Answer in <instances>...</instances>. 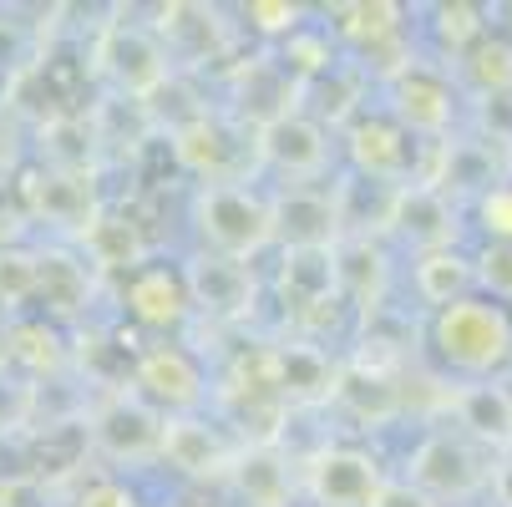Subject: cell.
Returning a JSON list of instances; mask_svg holds the SVG:
<instances>
[{
  "instance_id": "obj_1",
  "label": "cell",
  "mask_w": 512,
  "mask_h": 507,
  "mask_svg": "<svg viewBox=\"0 0 512 507\" xmlns=\"http://www.w3.org/2000/svg\"><path fill=\"white\" fill-rule=\"evenodd\" d=\"M426 340L447 371L462 381H497L512 371V310L482 295H467L447 310H436Z\"/></svg>"
},
{
  "instance_id": "obj_2",
  "label": "cell",
  "mask_w": 512,
  "mask_h": 507,
  "mask_svg": "<svg viewBox=\"0 0 512 507\" xmlns=\"http://www.w3.org/2000/svg\"><path fill=\"white\" fill-rule=\"evenodd\" d=\"M92 71L107 82L112 97L122 102H137V107H153L168 82L178 77V66L168 56V46L158 41L153 21H122L112 16L97 41H92Z\"/></svg>"
},
{
  "instance_id": "obj_3",
  "label": "cell",
  "mask_w": 512,
  "mask_h": 507,
  "mask_svg": "<svg viewBox=\"0 0 512 507\" xmlns=\"http://www.w3.org/2000/svg\"><path fill=\"white\" fill-rule=\"evenodd\" d=\"M193 229L208 254L254 264L264 249H274L269 193L254 183H203L193 193Z\"/></svg>"
},
{
  "instance_id": "obj_4",
  "label": "cell",
  "mask_w": 512,
  "mask_h": 507,
  "mask_svg": "<svg viewBox=\"0 0 512 507\" xmlns=\"http://www.w3.org/2000/svg\"><path fill=\"white\" fill-rule=\"evenodd\" d=\"M163 437H168V416L148 396H137L132 386L102 391L87 406V442L112 467H153V462H163Z\"/></svg>"
},
{
  "instance_id": "obj_5",
  "label": "cell",
  "mask_w": 512,
  "mask_h": 507,
  "mask_svg": "<svg viewBox=\"0 0 512 507\" xmlns=\"http://www.w3.org/2000/svg\"><path fill=\"white\" fill-rule=\"evenodd\" d=\"M168 148H173V163L183 173L203 183H254L259 178V153H254V132L229 117L224 107H213L203 117H193L188 127H178L168 137Z\"/></svg>"
},
{
  "instance_id": "obj_6",
  "label": "cell",
  "mask_w": 512,
  "mask_h": 507,
  "mask_svg": "<svg viewBox=\"0 0 512 507\" xmlns=\"http://www.w3.org/2000/svg\"><path fill=\"white\" fill-rule=\"evenodd\" d=\"M492 452H482L477 442H467L457 426H431L426 437L406 452V482L421 487L426 497H436L442 507L452 502H472L492 487Z\"/></svg>"
},
{
  "instance_id": "obj_7",
  "label": "cell",
  "mask_w": 512,
  "mask_h": 507,
  "mask_svg": "<svg viewBox=\"0 0 512 507\" xmlns=\"http://www.w3.org/2000/svg\"><path fill=\"white\" fill-rule=\"evenodd\" d=\"M457 102L462 87L452 66H436L426 56H411L386 77V112L416 137V142H442L457 132Z\"/></svg>"
},
{
  "instance_id": "obj_8",
  "label": "cell",
  "mask_w": 512,
  "mask_h": 507,
  "mask_svg": "<svg viewBox=\"0 0 512 507\" xmlns=\"http://www.w3.org/2000/svg\"><path fill=\"white\" fill-rule=\"evenodd\" d=\"M340 142H345V163H350L355 178L401 188V183H421V173H426L421 142H416L391 112H360V117L340 132Z\"/></svg>"
},
{
  "instance_id": "obj_9",
  "label": "cell",
  "mask_w": 512,
  "mask_h": 507,
  "mask_svg": "<svg viewBox=\"0 0 512 507\" xmlns=\"http://www.w3.org/2000/svg\"><path fill=\"white\" fill-rule=\"evenodd\" d=\"M386 482V467L350 442H325L310 457H300V492L315 507H376Z\"/></svg>"
},
{
  "instance_id": "obj_10",
  "label": "cell",
  "mask_w": 512,
  "mask_h": 507,
  "mask_svg": "<svg viewBox=\"0 0 512 507\" xmlns=\"http://www.w3.org/2000/svg\"><path fill=\"white\" fill-rule=\"evenodd\" d=\"M224 112L239 117L249 132H264L289 112H305V87L284 71L274 46H264V51L239 56L229 66V107Z\"/></svg>"
},
{
  "instance_id": "obj_11",
  "label": "cell",
  "mask_w": 512,
  "mask_h": 507,
  "mask_svg": "<svg viewBox=\"0 0 512 507\" xmlns=\"http://www.w3.org/2000/svg\"><path fill=\"white\" fill-rule=\"evenodd\" d=\"M254 153H259V173H274L279 188H289V183H325L335 163V142L330 127L315 122L310 112H289L274 127L254 132Z\"/></svg>"
},
{
  "instance_id": "obj_12",
  "label": "cell",
  "mask_w": 512,
  "mask_h": 507,
  "mask_svg": "<svg viewBox=\"0 0 512 507\" xmlns=\"http://www.w3.org/2000/svg\"><path fill=\"white\" fill-rule=\"evenodd\" d=\"M183 279H188L193 315H203L208 325H244L259 310V274H254V264H239V259L198 249V254L183 259Z\"/></svg>"
},
{
  "instance_id": "obj_13",
  "label": "cell",
  "mask_w": 512,
  "mask_h": 507,
  "mask_svg": "<svg viewBox=\"0 0 512 507\" xmlns=\"http://www.w3.org/2000/svg\"><path fill=\"white\" fill-rule=\"evenodd\" d=\"M512 168H507V148L487 142L482 132H452L442 142H431L426 148V173L421 183L442 188L452 203L457 198H482L487 188L507 183Z\"/></svg>"
},
{
  "instance_id": "obj_14",
  "label": "cell",
  "mask_w": 512,
  "mask_h": 507,
  "mask_svg": "<svg viewBox=\"0 0 512 507\" xmlns=\"http://www.w3.org/2000/svg\"><path fill=\"white\" fill-rule=\"evenodd\" d=\"M132 391L148 396L163 416H203V401H208V376L198 366V355L183 350V345H142L137 360H132Z\"/></svg>"
},
{
  "instance_id": "obj_15",
  "label": "cell",
  "mask_w": 512,
  "mask_h": 507,
  "mask_svg": "<svg viewBox=\"0 0 512 507\" xmlns=\"http://www.w3.org/2000/svg\"><path fill=\"white\" fill-rule=\"evenodd\" d=\"M269 213H274V244L284 254L335 249L345 239L335 183H289V188H274L269 193Z\"/></svg>"
},
{
  "instance_id": "obj_16",
  "label": "cell",
  "mask_w": 512,
  "mask_h": 507,
  "mask_svg": "<svg viewBox=\"0 0 512 507\" xmlns=\"http://www.w3.org/2000/svg\"><path fill=\"white\" fill-rule=\"evenodd\" d=\"M386 239H396L401 249L416 254H436V249H457L462 239V208L431 183H401L386 213Z\"/></svg>"
},
{
  "instance_id": "obj_17",
  "label": "cell",
  "mask_w": 512,
  "mask_h": 507,
  "mask_svg": "<svg viewBox=\"0 0 512 507\" xmlns=\"http://www.w3.org/2000/svg\"><path fill=\"white\" fill-rule=\"evenodd\" d=\"M274 284H279V300H284L289 320L300 325V335L335 325V315L345 310L340 284H335V249H300V254H284Z\"/></svg>"
},
{
  "instance_id": "obj_18",
  "label": "cell",
  "mask_w": 512,
  "mask_h": 507,
  "mask_svg": "<svg viewBox=\"0 0 512 507\" xmlns=\"http://www.w3.org/2000/svg\"><path fill=\"white\" fill-rule=\"evenodd\" d=\"M340 366L345 360H335L315 335H300V330L269 345V381L284 406H330Z\"/></svg>"
},
{
  "instance_id": "obj_19",
  "label": "cell",
  "mask_w": 512,
  "mask_h": 507,
  "mask_svg": "<svg viewBox=\"0 0 512 507\" xmlns=\"http://www.w3.org/2000/svg\"><path fill=\"white\" fill-rule=\"evenodd\" d=\"M153 31L168 46L173 66H188V71L234 56V21H224V11H213V6H188V0L158 6Z\"/></svg>"
},
{
  "instance_id": "obj_20",
  "label": "cell",
  "mask_w": 512,
  "mask_h": 507,
  "mask_svg": "<svg viewBox=\"0 0 512 507\" xmlns=\"http://www.w3.org/2000/svg\"><path fill=\"white\" fill-rule=\"evenodd\" d=\"M442 411L447 421H457V431L467 442H477L492 457L512 452V386L497 381H462L442 391Z\"/></svg>"
},
{
  "instance_id": "obj_21",
  "label": "cell",
  "mask_w": 512,
  "mask_h": 507,
  "mask_svg": "<svg viewBox=\"0 0 512 507\" xmlns=\"http://www.w3.org/2000/svg\"><path fill=\"white\" fill-rule=\"evenodd\" d=\"M21 193H26V213L31 224H46V229H61L66 239H82L92 224H97V188L87 173H51V168H36L31 178H21Z\"/></svg>"
},
{
  "instance_id": "obj_22",
  "label": "cell",
  "mask_w": 512,
  "mask_h": 507,
  "mask_svg": "<svg viewBox=\"0 0 512 507\" xmlns=\"http://www.w3.org/2000/svg\"><path fill=\"white\" fill-rule=\"evenodd\" d=\"M239 447L244 442H234L229 431L208 416H168L163 462L188 482H229Z\"/></svg>"
},
{
  "instance_id": "obj_23",
  "label": "cell",
  "mask_w": 512,
  "mask_h": 507,
  "mask_svg": "<svg viewBox=\"0 0 512 507\" xmlns=\"http://www.w3.org/2000/svg\"><path fill=\"white\" fill-rule=\"evenodd\" d=\"M335 284H340L345 310H355L360 320L381 315L386 300H391V254H386V239H376V234H345L335 244Z\"/></svg>"
},
{
  "instance_id": "obj_24",
  "label": "cell",
  "mask_w": 512,
  "mask_h": 507,
  "mask_svg": "<svg viewBox=\"0 0 512 507\" xmlns=\"http://www.w3.org/2000/svg\"><path fill=\"white\" fill-rule=\"evenodd\" d=\"M340 416H350L355 426H365V431H381V426H391L396 416H406V391H401V381H396V371H386V366H371V360H345L340 366V381H335V401H330Z\"/></svg>"
},
{
  "instance_id": "obj_25",
  "label": "cell",
  "mask_w": 512,
  "mask_h": 507,
  "mask_svg": "<svg viewBox=\"0 0 512 507\" xmlns=\"http://www.w3.org/2000/svg\"><path fill=\"white\" fill-rule=\"evenodd\" d=\"M122 305L142 330H178L193 315L188 279L173 264H142L137 274L122 279Z\"/></svg>"
},
{
  "instance_id": "obj_26",
  "label": "cell",
  "mask_w": 512,
  "mask_h": 507,
  "mask_svg": "<svg viewBox=\"0 0 512 507\" xmlns=\"http://www.w3.org/2000/svg\"><path fill=\"white\" fill-rule=\"evenodd\" d=\"M244 507H295L300 497V462H289L279 447H239L234 472L224 482Z\"/></svg>"
},
{
  "instance_id": "obj_27",
  "label": "cell",
  "mask_w": 512,
  "mask_h": 507,
  "mask_svg": "<svg viewBox=\"0 0 512 507\" xmlns=\"http://www.w3.org/2000/svg\"><path fill=\"white\" fill-rule=\"evenodd\" d=\"M365 92H371V66H365L360 56H345L325 71V77H315L305 87V112L315 122H325L330 132H345L360 112H365Z\"/></svg>"
},
{
  "instance_id": "obj_28",
  "label": "cell",
  "mask_w": 512,
  "mask_h": 507,
  "mask_svg": "<svg viewBox=\"0 0 512 507\" xmlns=\"http://www.w3.org/2000/svg\"><path fill=\"white\" fill-rule=\"evenodd\" d=\"M92 300V264L61 244L36 249V305L51 315H82Z\"/></svg>"
},
{
  "instance_id": "obj_29",
  "label": "cell",
  "mask_w": 512,
  "mask_h": 507,
  "mask_svg": "<svg viewBox=\"0 0 512 507\" xmlns=\"http://www.w3.org/2000/svg\"><path fill=\"white\" fill-rule=\"evenodd\" d=\"M77 254L92 264V274H137L142 264H148V239H142V229L132 219H122V213H97V224L77 239Z\"/></svg>"
},
{
  "instance_id": "obj_30",
  "label": "cell",
  "mask_w": 512,
  "mask_h": 507,
  "mask_svg": "<svg viewBox=\"0 0 512 507\" xmlns=\"http://www.w3.org/2000/svg\"><path fill=\"white\" fill-rule=\"evenodd\" d=\"M36 153H41V168L51 173H87L97 168V153H102V142H97V127L77 112H51L41 127H36Z\"/></svg>"
},
{
  "instance_id": "obj_31",
  "label": "cell",
  "mask_w": 512,
  "mask_h": 507,
  "mask_svg": "<svg viewBox=\"0 0 512 507\" xmlns=\"http://www.w3.org/2000/svg\"><path fill=\"white\" fill-rule=\"evenodd\" d=\"M411 295L436 315L467 295H477V274H472V259L462 249H436V254H416L411 259Z\"/></svg>"
},
{
  "instance_id": "obj_32",
  "label": "cell",
  "mask_w": 512,
  "mask_h": 507,
  "mask_svg": "<svg viewBox=\"0 0 512 507\" xmlns=\"http://www.w3.org/2000/svg\"><path fill=\"white\" fill-rule=\"evenodd\" d=\"M452 77H457V87L472 92V102H477V97L512 92V36L487 31V36H482V41L452 66Z\"/></svg>"
},
{
  "instance_id": "obj_33",
  "label": "cell",
  "mask_w": 512,
  "mask_h": 507,
  "mask_svg": "<svg viewBox=\"0 0 512 507\" xmlns=\"http://www.w3.org/2000/svg\"><path fill=\"white\" fill-rule=\"evenodd\" d=\"M6 360L26 366L31 376H61L66 371V340L51 320H11Z\"/></svg>"
},
{
  "instance_id": "obj_34",
  "label": "cell",
  "mask_w": 512,
  "mask_h": 507,
  "mask_svg": "<svg viewBox=\"0 0 512 507\" xmlns=\"http://www.w3.org/2000/svg\"><path fill=\"white\" fill-rule=\"evenodd\" d=\"M274 56L284 61V71H289V77H295L300 87H310L315 77H325V71L340 61V51H335V41H330V31H320V26H300L295 36H289V41H279L274 46Z\"/></svg>"
},
{
  "instance_id": "obj_35",
  "label": "cell",
  "mask_w": 512,
  "mask_h": 507,
  "mask_svg": "<svg viewBox=\"0 0 512 507\" xmlns=\"http://www.w3.org/2000/svg\"><path fill=\"white\" fill-rule=\"evenodd\" d=\"M487 11L482 6H467V0H457V6H431V31H436V46H442V61H462L492 26L482 21Z\"/></svg>"
},
{
  "instance_id": "obj_36",
  "label": "cell",
  "mask_w": 512,
  "mask_h": 507,
  "mask_svg": "<svg viewBox=\"0 0 512 507\" xmlns=\"http://www.w3.org/2000/svg\"><path fill=\"white\" fill-rule=\"evenodd\" d=\"M36 305V249L0 244V315Z\"/></svg>"
},
{
  "instance_id": "obj_37",
  "label": "cell",
  "mask_w": 512,
  "mask_h": 507,
  "mask_svg": "<svg viewBox=\"0 0 512 507\" xmlns=\"http://www.w3.org/2000/svg\"><path fill=\"white\" fill-rule=\"evenodd\" d=\"M472 274H477V295L482 300L512 310V244H482L472 254Z\"/></svg>"
},
{
  "instance_id": "obj_38",
  "label": "cell",
  "mask_w": 512,
  "mask_h": 507,
  "mask_svg": "<svg viewBox=\"0 0 512 507\" xmlns=\"http://www.w3.org/2000/svg\"><path fill=\"white\" fill-rule=\"evenodd\" d=\"M239 16H244V26H249L254 36H264V41H274V46L289 41V36L305 26V11L289 6V0H249Z\"/></svg>"
},
{
  "instance_id": "obj_39",
  "label": "cell",
  "mask_w": 512,
  "mask_h": 507,
  "mask_svg": "<svg viewBox=\"0 0 512 507\" xmlns=\"http://www.w3.org/2000/svg\"><path fill=\"white\" fill-rule=\"evenodd\" d=\"M477 224L487 229V244H512V178L477 198Z\"/></svg>"
},
{
  "instance_id": "obj_40",
  "label": "cell",
  "mask_w": 512,
  "mask_h": 507,
  "mask_svg": "<svg viewBox=\"0 0 512 507\" xmlns=\"http://www.w3.org/2000/svg\"><path fill=\"white\" fill-rule=\"evenodd\" d=\"M31 224V213H26V193L11 173H0V244H11V234Z\"/></svg>"
},
{
  "instance_id": "obj_41",
  "label": "cell",
  "mask_w": 512,
  "mask_h": 507,
  "mask_svg": "<svg viewBox=\"0 0 512 507\" xmlns=\"http://www.w3.org/2000/svg\"><path fill=\"white\" fill-rule=\"evenodd\" d=\"M77 507H137V492L117 477H97L77 492Z\"/></svg>"
},
{
  "instance_id": "obj_42",
  "label": "cell",
  "mask_w": 512,
  "mask_h": 507,
  "mask_svg": "<svg viewBox=\"0 0 512 507\" xmlns=\"http://www.w3.org/2000/svg\"><path fill=\"white\" fill-rule=\"evenodd\" d=\"M376 507H442V502H436V497H426L421 487H411L406 477H391Z\"/></svg>"
},
{
  "instance_id": "obj_43",
  "label": "cell",
  "mask_w": 512,
  "mask_h": 507,
  "mask_svg": "<svg viewBox=\"0 0 512 507\" xmlns=\"http://www.w3.org/2000/svg\"><path fill=\"white\" fill-rule=\"evenodd\" d=\"M492 507H512V457H497L492 462Z\"/></svg>"
},
{
  "instance_id": "obj_44",
  "label": "cell",
  "mask_w": 512,
  "mask_h": 507,
  "mask_svg": "<svg viewBox=\"0 0 512 507\" xmlns=\"http://www.w3.org/2000/svg\"><path fill=\"white\" fill-rule=\"evenodd\" d=\"M507 168H512V153H507Z\"/></svg>"
},
{
  "instance_id": "obj_45",
  "label": "cell",
  "mask_w": 512,
  "mask_h": 507,
  "mask_svg": "<svg viewBox=\"0 0 512 507\" xmlns=\"http://www.w3.org/2000/svg\"><path fill=\"white\" fill-rule=\"evenodd\" d=\"M507 457H512V452H507Z\"/></svg>"
},
{
  "instance_id": "obj_46",
  "label": "cell",
  "mask_w": 512,
  "mask_h": 507,
  "mask_svg": "<svg viewBox=\"0 0 512 507\" xmlns=\"http://www.w3.org/2000/svg\"><path fill=\"white\" fill-rule=\"evenodd\" d=\"M507 376H512V371H507Z\"/></svg>"
}]
</instances>
